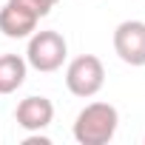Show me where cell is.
<instances>
[{"label": "cell", "instance_id": "6da1fadb", "mask_svg": "<svg viewBox=\"0 0 145 145\" xmlns=\"http://www.w3.org/2000/svg\"><path fill=\"white\" fill-rule=\"evenodd\" d=\"M120 125V111L111 103H88L74 120V139L80 145H105L114 139Z\"/></svg>", "mask_w": 145, "mask_h": 145}, {"label": "cell", "instance_id": "7a4b0ae2", "mask_svg": "<svg viewBox=\"0 0 145 145\" xmlns=\"http://www.w3.org/2000/svg\"><path fill=\"white\" fill-rule=\"evenodd\" d=\"M68 57V43L60 31L54 29H43V31H34L29 37V46H26V63L29 68L40 71V74H51V71L63 68Z\"/></svg>", "mask_w": 145, "mask_h": 145}, {"label": "cell", "instance_id": "3957f363", "mask_svg": "<svg viewBox=\"0 0 145 145\" xmlns=\"http://www.w3.org/2000/svg\"><path fill=\"white\" fill-rule=\"evenodd\" d=\"M103 86H105V65L97 54H80L65 65V88L74 97L91 100L94 94H100Z\"/></svg>", "mask_w": 145, "mask_h": 145}, {"label": "cell", "instance_id": "277c9868", "mask_svg": "<svg viewBox=\"0 0 145 145\" xmlns=\"http://www.w3.org/2000/svg\"><path fill=\"white\" fill-rule=\"evenodd\" d=\"M114 51L125 65H145V20H122L114 29Z\"/></svg>", "mask_w": 145, "mask_h": 145}, {"label": "cell", "instance_id": "5b68a950", "mask_svg": "<svg viewBox=\"0 0 145 145\" xmlns=\"http://www.w3.org/2000/svg\"><path fill=\"white\" fill-rule=\"evenodd\" d=\"M37 23H40V17L31 9L14 3V0H6V6L0 9V31H3L9 40H26V37H31L37 31Z\"/></svg>", "mask_w": 145, "mask_h": 145}, {"label": "cell", "instance_id": "8992f818", "mask_svg": "<svg viewBox=\"0 0 145 145\" xmlns=\"http://www.w3.org/2000/svg\"><path fill=\"white\" fill-rule=\"evenodd\" d=\"M14 120H17V125H20L23 131H29V134H31V131H46V128L51 125V120H54V103H51L48 97L31 94V97H26V100L17 103Z\"/></svg>", "mask_w": 145, "mask_h": 145}, {"label": "cell", "instance_id": "52a82bcc", "mask_svg": "<svg viewBox=\"0 0 145 145\" xmlns=\"http://www.w3.org/2000/svg\"><path fill=\"white\" fill-rule=\"evenodd\" d=\"M29 74V63L20 54H0V94H14Z\"/></svg>", "mask_w": 145, "mask_h": 145}, {"label": "cell", "instance_id": "ba28073f", "mask_svg": "<svg viewBox=\"0 0 145 145\" xmlns=\"http://www.w3.org/2000/svg\"><path fill=\"white\" fill-rule=\"evenodd\" d=\"M14 3H20V6H26V9H31L37 17H46L60 0H14Z\"/></svg>", "mask_w": 145, "mask_h": 145}]
</instances>
